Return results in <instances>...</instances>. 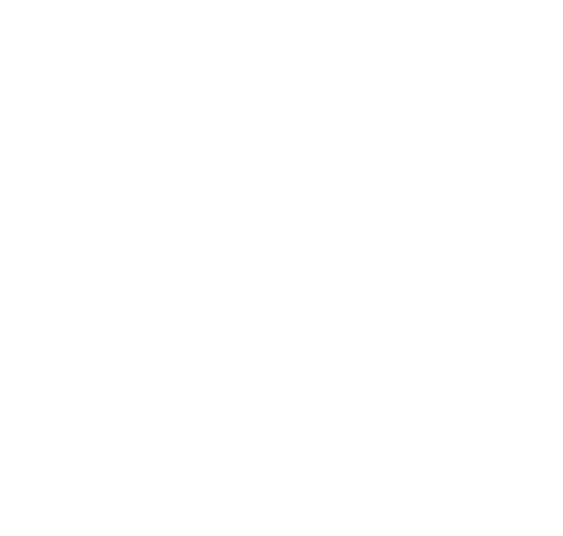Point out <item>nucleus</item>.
<instances>
[]
</instances>
